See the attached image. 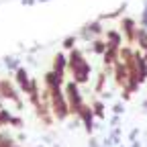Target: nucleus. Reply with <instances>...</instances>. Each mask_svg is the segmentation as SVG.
<instances>
[{
    "label": "nucleus",
    "instance_id": "1",
    "mask_svg": "<svg viewBox=\"0 0 147 147\" xmlns=\"http://www.w3.org/2000/svg\"><path fill=\"white\" fill-rule=\"evenodd\" d=\"M63 92H65V100H67V106H69V115L78 117L82 106L86 104L84 96H82V90H80V84H76L74 80H67L63 84Z\"/></svg>",
    "mask_w": 147,
    "mask_h": 147
},
{
    "label": "nucleus",
    "instance_id": "2",
    "mask_svg": "<svg viewBox=\"0 0 147 147\" xmlns=\"http://www.w3.org/2000/svg\"><path fill=\"white\" fill-rule=\"evenodd\" d=\"M49 104H51V113L55 117L57 123H65L71 115H69V106H67V100H65V92L63 88L61 90H55V92H49Z\"/></svg>",
    "mask_w": 147,
    "mask_h": 147
},
{
    "label": "nucleus",
    "instance_id": "3",
    "mask_svg": "<svg viewBox=\"0 0 147 147\" xmlns=\"http://www.w3.org/2000/svg\"><path fill=\"white\" fill-rule=\"evenodd\" d=\"M0 98L12 102V104L16 106V110H23V108H25L23 98H21V90H16L8 80H0Z\"/></svg>",
    "mask_w": 147,
    "mask_h": 147
},
{
    "label": "nucleus",
    "instance_id": "4",
    "mask_svg": "<svg viewBox=\"0 0 147 147\" xmlns=\"http://www.w3.org/2000/svg\"><path fill=\"white\" fill-rule=\"evenodd\" d=\"M119 27H121V33H123L125 43L127 45H135V39H137V23H135V18L121 16L119 18Z\"/></svg>",
    "mask_w": 147,
    "mask_h": 147
},
{
    "label": "nucleus",
    "instance_id": "5",
    "mask_svg": "<svg viewBox=\"0 0 147 147\" xmlns=\"http://www.w3.org/2000/svg\"><path fill=\"white\" fill-rule=\"evenodd\" d=\"M69 74H71V80L76 82V84H80V86H86V84H90V74H92V63L86 59V61H82L80 65H76V67H71V69H67Z\"/></svg>",
    "mask_w": 147,
    "mask_h": 147
},
{
    "label": "nucleus",
    "instance_id": "6",
    "mask_svg": "<svg viewBox=\"0 0 147 147\" xmlns=\"http://www.w3.org/2000/svg\"><path fill=\"white\" fill-rule=\"evenodd\" d=\"M65 84V74H59V71H45L43 74V86L49 90V92H55V90H61Z\"/></svg>",
    "mask_w": 147,
    "mask_h": 147
},
{
    "label": "nucleus",
    "instance_id": "7",
    "mask_svg": "<svg viewBox=\"0 0 147 147\" xmlns=\"http://www.w3.org/2000/svg\"><path fill=\"white\" fill-rule=\"evenodd\" d=\"M78 119L82 121V127H84L86 135H88V137H90V135H94V129H96V117H94V113H92V106H90V104H84V106H82Z\"/></svg>",
    "mask_w": 147,
    "mask_h": 147
},
{
    "label": "nucleus",
    "instance_id": "8",
    "mask_svg": "<svg viewBox=\"0 0 147 147\" xmlns=\"http://www.w3.org/2000/svg\"><path fill=\"white\" fill-rule=\"evenodd\" d=\"M14 82L18 86V90H21V94H29L31 92V76H29V69L27 67H18L14 71Z\"/></svg>",
    "mask_w": 147,
    "mask_h": 147
},
{
    "label": "nucleus",
    "instance_id": "9",
    "mask_svg": "<svg viewBox=\"0 0 147 147\" xmlns=\"http://www.w3.org/2000/svg\"><path fill=\"white\" fill-rule=\"evenodd\" d=\"M113 78H115V84L119 88H125V84L129 80V69H127V65L121 59L115 61V65H113Z\"/></svg>",
    "mask_w": 147,
    "mask_h": 147
},
{
    "label": "nucleus",
    "instance_id": "10",
    "mask_svg": "<svg viewBox=\"0 0 147 147\" xmlns=\"http://www.w3.org/2000/svg\"><path fill=\"white\" fill-rule=\"evenodd\" d=\"M119 51H121V47H113V45H108V47H106V51L100 55V57H102V65H104V69H106V71H108V69H113L115 61H119Z\"/></svg>",
    "mask_w": 147,
    "mask_h": 147
},
{
    "label": "nucleus",
    "instance_id": "11",
    "mask_svg": "<svg viewBox=\"0 0 147 147\" xmlns=\"http://www.w3.org/2000/svg\"><path fill=\"white\" fill-rule=\"evenodd\" d=\"M51 69L59 71V74H65L67 71V53H63V51L55 53L53 59H51Z\"/></svg>",
    "mask_w": 147,
    "mask_h": 147
},
{
    "label": "nucleus",
    "instance_id": "12",
    "mask_svg": "<svg viewBox=\"0 0 147 147\" xmlns=\"http://www.w3.org/2000/svg\"><path fill=\"white\" fill-rule=\"evenodd\" d=\"M104 37H106V45H113V47H123V33L117 31V29H106L104 31Z\"/></svg>",
    "mask_w": 147,
    "mask_h": 147
},
{
    "label": "nucleus",
    "instance_id": "13",
    "mask_svg": "<svg viewBox=\"0 0 147 147\" xmlns=\"http://www.w3.org/2000/svg\"><path fill=\"white\" fill-rule=\"evenodd\" d=\"M129 8V2H123L119 8H115V10H110V12H102V14H98V18L104 23V21H119V18L125 14V10Z\"/></svg>",
    "mask_w": 147,
    "mask_h": 147
},
{
    "label": "nucleus",
    "instance_id": "14",
    "mask_svg": "<svg viewBox=\"0 0 147 147\" xmlns=\"http://www.w3.org/2000/svg\"><path fill=\"white\" fill-rule=\"evenodd\" d=\"M90 106H92V113H94L96 121H106V102L102 98H94L90 102Z\"/></svg>",
    "mask_w": 147,
    "mask_h": 147
},
{
    "label": "nucleus",
    "instance_id": "15",
    "mask_svg": "<svg viewBox=\"0 0 147 147\" xmlns=\"http://www.w3.org/2000/svg\"><path fill=\"white\" fill-rule=\"evenodd\" d=\"M86 27L90 29V33L94 35V37H102V35H104V25H102L100 18H96V21H88Z\"/></svg>",
    "mask_w": 147,
    "mask_h": 147
},
{
    "label": "nucleus",
    "instance_id": "16",
    "mask_svg": "<svg viewBox=\"0 0 147 147\" xmlns=\"http://www.w3.org/2000/svg\"><path fill=\"white\" fill-rule=\"evenodd\" d=\"M106 39H102V37H96V39L94 41H92L90 43V49H92V53H94V55H102L104 51H106Z\"/></svg>",
    "mask_w": 147,
    "mask_h": 147
},
{
    "label": "nucleus",
    "instance_id": "17",
    "mask_svg": "<svg viewBox=\"0 0 147 147\" xmlns=\"http://www.w3.org/2000/svg\"><path fill=\"white\" fill-rule=\"evenodd\" d=\"M106 78H108V76H106V69H102L98 76H96V82H94V92H96V94H102V92H104Z\"/></svg>",
    "mask_w": 147,
    "mask_h": 147
},
{
    "label": "nucleus",
    "instance_id": "18",
    "mask_svg": "<svg viewBox=\"0 0 147 147\" xmlns=\"http://www.w3.org/2000/svg\"><path fill=\"white\" fill-rule=\"evenodd\" d=\"M4 65H6V69L8 71H16L18 67H21L23 63H21V59H18V57H14V55H10V57H8V55H6V57H4Z\"/></svg>",
    "mask_w": 147,
    "mask_h": 147
},
{
    "label": "nucleus",
    "instance_id": "19",
    "mask_svg": "<svg viewBox=\"0 0 147 147\" xmlns=\"http://www.w3.org/2000/svg\"><path fill=\"white\" fill-rule=\"evenodd\" d=\"M61 47H63V51H69V49H74V47H78V35H67V37H63Z\"/></svg>",
    "mask_w": 147,
    "mask_h": 147
},
{
    "label": "nucleus",
    "instance_id": "20",
    "mask_svg": "<svg viewBox=\"0 0 147 147\" xmlns=\"http://www.w3.org/2000/svg\"><path fill=\"white\" fill-rule=\"evenodd\" d=\"M8 125H10V127H14V129H23V127H25V121H23V117L12 115V117H10V121H8Z\"/></svg>",
    "mask_w": 147,
    "mask_h": 147
},
{
    "label": "nucleus",
    "instance_id": "21",
    "mask_svg": "<svg viewBox=\"0 0 147 147\" xmlns=\"http://www.w3.org/2000/svg\"><path fill=\"white\" fill-rule=\"evenodd\" d=\"M0 117H2V121H4V125L8 127V121H10V117H12V113H10V110H6V108L2 106V108H0Z\"/></svg>",
    "mask_w": 147,
    "mask_h": 147
},
{
    "label": "nucleus",
    "instance_id": "22",
    "mask_svg": "<svg viewBox=\"0 0 147 147\" xmlns=\"http://www.w3.org/2000/svg\"><path fill=\"white\" fill-rule=\"evenodd\" d=\"M113 113L115 115H123L125 113V102H115L113 104Z\"/></svg>",
    "mask_w": 147,
    "mask_h": 147
},
{
    "label": "nucleus",
    "instance_id": "23",
    "mask_svg": "<svg viewBox=\"0 0 147 147\" xmlns=\"http://www.w3.org/2000/svg\"><path fill=\"white\" fill-rule=\"evenodd\" d=\"M139 27H145L147 29V4H145V8H143V12L139 16Z\"/></svg>",
    "mask_w": 147,
    "mask_h": 147
},
{
    "label": "nucleus",
    "instance_id": "24",
    "mask_svg": "<svg viewBox=\"0 0 147 147\" xmlns=\"http://www.w3.org/2000/svg\"><path fill=\"white\" fill-rule=\"evenodd\" d=\"M131 96H133L131 92H129L127 88H123V92H121V98H123V102H129V100H131Z\"/></svg>",
    "mask_w": 147,
    "mask_h": 147
},
{
    "label": "nucleus",
    "instance_id": "25",
    "mask_svg": "<svg viewBox=\"0 0 147 147\" xmlns=\"http://www.w3.org/2000/svg\"><path fill=\"white\" fill-rule=\"evenodd\" d=\"M88 147H100V139H96L94 135H90V141H88Z\"/></svg>",
    "mask_w": 147,
    "mask_h": 147
},
{
    "label": "nucleus",
    "instance_id": "26",
    "mask_svg": "<svg viewBox=\"0 0 147 147\" xmlns=\"http://www.w3.org/2000/svg\"><path fill=\"white\" fill-rule=\"evenodd\" d=\"M121 125V115H113L110 117V127H119Z\"/></svg>",
    "mask_w": 147,
    "mask_h": 147
},
{
    "label": "nucleus",
    "instance_id": "27",
    "mask_svg": "<svg viewBox=\"0 0 147 147\" xmlns=\"http://www.w3.org/2000/svg\"><path fill=\"white\" fill-rule=\"evenodd\" d=\"M137 135H139V129H133V131L129 133V141H135V139H137Z\"/></svg>",
    "mask_w": 147,
    "mask_h": 147
},
{
    "label": "nucleus",
    "instance_id": "28",
    "mask_svg": "<svg viewBox=\"0 0 147 147\" xmlns=\"http://www.w3.org/2000/svg\"><path fill=\"white\" fill-rule=\"evenodd\" d=\"M21 4H23V6H35L37 0H21Z\"/></svg>",
    "mask_w": 147,
    "mask_h": 147
},
{
    "label": "nucleus",
    "instance_id": "29",
    "mask_svg": "<svg viewBox=\"0 0 147 147\" xmlns=\"http://www.w3.org/2000/svg\"><path fill=\"white\" fill-rule=\"evenodd\" d=\"M39 49H41V45H39V43H37V45H33V47L29 49V53H37V51H39Z\"/></svg>",
    "mask_w": 147,
    "mask_h": 147
},
{
    "label": "nucleus",
    "instance_id": "30",
    "mask_svg": "<svg viewBox=\"0 0 147 147\" xmlns=\"http://www.w3.org/2000/svg\"><path fill=\"white\" fill-rule=\"evenodd\" d=\"M143 113H147V100H143Z\"/></svg>",
    "mask_w": 147,
    "mask_h": 147
},
{
    "label": "nucleus",
    "instance_id": "31",
    "mask_svg": "<svg viewBox=\"0 0 147 147\" xmlns=\"http://www.w3.org/2000/svg\"><path fill=\"white\" fill-rule=\"evenodd\" d=\"M49 0H37V4H47Z\"/></svg>",
    "mask_w": 147,
    "mask_h": 147
},
{
    "label": "nucleus",
    "instance_id": "32",
    "mask_svg": "<svg viewBox=\"0 0 147 147\" xmlns=\"http://www.w3.org/2000/svg\"><path fill=\"white\" fill-rule=\"evenodd\" d=\"M6 125H4V121H2V117H0V129H4Z\"/></svg>",
    "mask_w": 147,
    "mask_h": 147
},
{
    "label": "nucleus",
    "instance_id": "33",
    "mask_svg": "<svg viewBox=\"0 0 147 147\" xmlns=\"http://www.w3.org/2000/svg\"><path fill=\"white\" fill-rule=\"evenodd\" d=\"M51 147H61V145L59 143H51Z\"/></svg>",
    "mask_w": 147,
    "mask_h": 147
},
{
    "label": "nucleus",
    "instance_id": "34",
    "mask_svg": "<svg viewBox=\"0 0 147 147\" xmlns=\"http://www.w3.org/2000/svg\"><path fill=\"white\" fill-rule=\"evenodd\" d=\"M117 147H125V145H123V143H119V145H117Z\"/></svg>",
    "mask_w": 147,
    "mask_h": 147
}]
</instances>
